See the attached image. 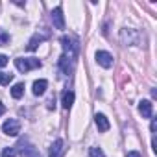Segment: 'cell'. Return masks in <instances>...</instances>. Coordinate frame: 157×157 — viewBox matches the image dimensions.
I'll list each match as a JSON object with an SVG mask.
<instances>
[{
  "mask_svg": "<svg viewBox=\"0 0 157 157\" xmlns=\"http://www.w3.org/2000/svg\"><path fill=\"white\" fill-rule=\"evenodd\" d=\"M4 113H6V107H4V105H2V104H0V117H2V115H4Z\"/></svg>",
  "mask_w": 157,
  "mask_h": 157,
  "instance_id": "obj_23",
  "label": "cell"
},
{
  "mask_svg": "<svg viewBox=\"0 0 157 157\" xmlns=\"http://www.w3.org/2000/svg\"><path fill=\"white\" fill-rule=\"evenodd\" d=\"M13 82V74L10 72H0V85H10Z\"/></svg>",
  "mask_w": 157,
  "mask_h": 157,
  "instance_id": "obj_15",
  "label": "cell"
},
{
  "mask_svg": "<svg viewBox=\"0 0 157 157\" xmlns=\"http://www.w3.org/2000/svg\"><path fill=\"white\" fill-rule=\"evenodd\" d=\"M120 39L124 44H139L140 43V33L137 30H131V28H124L120 32Z\"/></svg>",
  "mask_w": 157,
  "mask_h": 157,
  "instance_id": "obj_2",
  "label": "cell"
},
{
  "mask_svg": "<svg viewBox=\"0 0 157 157\" xmlns=\"http://www.w3.org/2000/svg\"><path fill=\"white\" fill-rule=\"evenodd\" d=\"M22 94H24V83H15L13 89H11V96H13L15 100H19Z\"/></svg>",
  "mask_w": 157,
  "mask_h": 157,
  "instance_id": "obj_14",
  "label": "cell"
},
{
  "mask_svg": "<svg viewBox=\"0 0 157 157\" xmlns=\"http://www.w3.org/2000/svg\"><path fill=\"white\" fill-rule=\"evenodd\" d=\"M94 122H96L98 131H102V133H105V131L111 128V124H109L107 117H105V115H102V113H96V115H94Z\"/></svg>",
  "mask_w": 157,
  "mask_h": 157,
  "instance_id": "obj_7",
  "label": "cell"
},
{
  "mask_svg": "<svg viewBox=\"0 0 157 157\" xmlns=\"http://www.w3.org/2000/svg\"><path fill=\"white\" fill-rule=\"evenodd\" d=\"M139 113H140L144 118H151V115H153L151 102H150V100H142V102L139 104Z\"/></svg>",
  "mask_w": 157,
  "mask_h": 157,
  "instance_id": "obj_8",
  "label": "cell"
},
{
  "mask_svg": "<svg viewBox=\"0 0 157 157\" xmlns=\"http://www.w3.org/2000/svg\"><path fill=\"white\" fill-rule=\"evenodd\" d=\"M59 67H61V70H63L65 74H68V72L72 70V61H70L68 57L61 56V57H59Z\"/></svg>",
  "mask_w": 157,
  "mask_h": 157,
  "instance_id": "obj_13",
  "label": "cell"
},
{
  "mask_svg": "<svg viewBox=\"0 0 157 157\" xmlns=\"http://www.w3.org/2000/svg\"><path fill=\"white\" fill-rule=\"evenodd\" d=\"M155 128H157V122H155V120H151V126H150V129H151V131H155Z\"/></svg>",
  "mask_w": 157,
  "mask_h": 157,
  "instance_id": "obj_22",
  "label": "cell"
},
{
  "mask_svg": "<svg viewBox=\"0 0 157 157\" xmlns=\"http://www.w3.org/2000/svg\"><path fill=\"white\" fill-rule=\"evenodd\" d=\"M24 151H26V157H41L33 148H28V150H24V148H22V153H24Z\"/></svg>",
  "mask_w": 157,
  "mask_h": 157,
  "instance_id": "obj_18",
  "label": "cell"
},
{
  "mask_svg": "<svg viewBox=\"0 0 157 157\" xmlns=\"http://www.w3.org/2000/svg\"><path fill=\"white\" fill-rule=\"evenodd\" d=\"M46 87H48V82H46V80H37V82H33V94H35V96L44 94V93H46Z\"/></svg>",
  "mask_w": 157,
  "mask_h": 157,
  "instance_id": "obj_9",
  "label": "cell"
},
{
  "mask_svg": "<svg viewBox=\"0 0 157 157\" xmlns=\"http://www.w3.org/2000/svg\"><path fill=\"white\" fill-rule=\"evenodd\" d=\"M96 61H98V65H102L104 68H111L113 67V56L109 54V52H96Z\"/></svg>",
  "mask_w": 157,
  "mask_h": 157,
  "instance_id": "obj_6",
  "label": "cell"
},
{
  "mask_svg": "<svg viewBox=\"0 0 157 157\" xmlns=\"http://www.w3.org/2000/svg\"><path fill=\"white\" fill-rule=\"evenodd\" d=\"M2 131L10 137H17L21 133V122L15 120V118H8L4 124H2Z\"/></svg>",
  "mask_w": 157,
  "mask_h": 157,
  "instance_id": "obj_4",
  "label": "cell"
},
{
  "mask_svg": "<svg viewBox=\"0 0 157 157\" xmlns=\"http://www.w3.org/2000/svg\"><path fill=\"white\" fill-rule=\"evenodd\" d=\"M52 22L57 30H65V19H63V10L61 6H57L54 11H52Z\"/></svg>",
  "mask_w": 157,
  "mask_h": 157,
  "instance_id": "obj_5",
  "label": "cell"
},
{
  "mask_svg": "<svg viewBox=\"0 0 157 157\" xmlns=\"http://www.w3.org/2000/svg\"><path fill=\"white\" fill-rule=\"evenodd\" d=\"M128 157H142V155H140L139 151H135V150H133V151H128Z\"/></svg>",
  "mask_w": 157,
  "mask_h": 157,
  "instance_id": "obj_21",
  "label": "cell"
},
{
  "mask_svg": "<svg viewBox=\"0 0 157 157\" xmlns=\"http://www.w3.org/2000/svg\"><path fill=\"white\" fill-rule=\"evenodd\" d=\"M44 39H46V35H39V33H35V35L30 39V43H28V50H35V48L44 41Z\"/></svg>",
  "mask_w": 157,
  "mask_h": 157,
  "instance_id": "obj_12",
  "label": "cell"
},
{
  "mask_svg": "<svg viewBox=\"0 0 157 157\" xmlns=\"http://www.w3.org/2000/svg\"><path fill=\"white\" fill-rule=\"evenodd\" d=\"M61 151H63V140L57 139V140L50 146V153H48V155H50V157H59Z\"/></svg>",
  "mask_w": 157,
  "mask_h": 157,
  "instance_id": "obj_10",
  "label": "cell"
},
{
  "mask_svg": "<svg viewBox=\"0 0 157 157\" xmlns=\"http://www.w3.org/2000/svg\"><path fill=\"white\" fill-rule=\"evenodd\" d=\"M89 157H104V151H102V148H91V151H89Z\"/></svg>",
  "mask_w": 157,
  "mask_h": 157,
  "instance_id": "obj_16",
  "label": "cell"
},
{
  "mask_svg": "<svg viewBox=\"0 0 157 157\" xmlns=\"http://www.w3.org/2000/svg\"><path fill=\"white\" fill-rule=\"evenodd\" d=\"M15 67H17V70H21V72L26 74L28 70L39 68L41 67V61L35 59V57H19V59H15Z\"/></svg>",
  "mask_w": 157,
  "mask_h": 157,
  "instance_id": "obj_1",
  "label": "cell"
},
{
  "mask_svg": "<svg viewBox=\"0 0 157 157\" xmlns=\"http://www.w3.org/2000/svg\"><path fill=\"white\" fill-rule=\"evenodd\" d=\"M61 43H63V48H65V54H63V56L68 57L70 61H74V59H76V54H78V44L74 43V39L65 35V37L61 39Z\"/></svg>",
  "mask_w": 157,
  "mask_h": 157,
  "instance_id": "obj_3",
  "label": "cell"
},
{
  "mask_svg": "<svg viewBox=\"0 0 157 157\" xmlns=\"http://www.w3.org/2000/svg\"><path fill=\"white\" fill-rule=\"evenodd\" d=\"M61 104H63L65 109H70L72 104H74V93H72V91H65V93H63V100H61Z\"/></svg>",
  "mask_w": 157,
  "mask_h": 157,
  "instance_id": "obj_11",
  "label": "cell"
},
{
  "mask_svg": "<svg viewBox=\"0 0 157 157\" xmlns=\"http://www.w3.org/2000/svg\"><path fill=\"white\" fill-rule=\"evenodd\" d=\"M8 61H10V57H8V56L0 54V68H2V67H6V65H8Z\"/></svg>",
  "mask_w": 157,
  "mask_h": 157,
  "instance_id": "obj_19",
  "label": "cell"
},
{
  "mask_svg": "<svg viewBox=\"0 0 157 157\" xmlns=\"http://www.w3.org/2000/svg\"><path fill=\"white\" fill-rule=\"evenodd\" d=\"M2 157H17V151H15V148H4V151H2Z\"/></svg>",
  "mask_w": 157,
  "mask_h": 157,
  "instance_id": "obj_17",
  "label": "cell"
},
{
  "mask_svg": "<svg viewBox=\"0 0 157 157\" xmlns=\"http://www.w3.org/2000/svg\"><path fill=\"white\" fill-rule=\"evenodd\" d=\"M10 41V35H6V33H0V44H6Z\"/></svg>",
  "mask_w": 157,
  "mask_h": 157,
  "instance_id": "obj_20",
  "label": "cell"
}]
</instances>
